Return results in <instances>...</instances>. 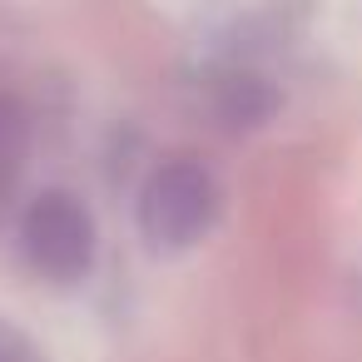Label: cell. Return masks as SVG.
I'll return each mask as SVG.
<instances>
[{
  "label": "cell",
  "mask_w": 362,
  "mask_h": 362,
  "mask_svg": "<svg viewBox=\"0 0 362 362\" xmlns=\"http://www.w3.org/2000/svg\"><path fill=\"white\" fill-rule=\"evenodd\" d=\"M218 218V184L199 159L159 164L139 189V228L154 248H194Z\"/></svg>",
  "instance_id": "cell-1"
},
{
  "label": "cell",
  "mask_w": 362,
  "mask_h": 362,
  "mask_svg": "<svg viewBox=\"0 0 362 362\" xmlns=\"http://www.w3.org/2000/svg\"><path fill=\"white\" fill-rule=\"evenodd\" d=\"M21 248L30 258V268L50 283H75L90 273L95 263V223H90V209L65 194V189H50L40 194L25 218H21Z\"/></svg>",
  "instance_id": "cell-2"
},
{
  "label": "cell",
  "mask_w": 362,
  "mask_h": 362,
  "mask_svg": "<svg viewBox=\"0 0 362 362\" xmlns=\"http://www.w3.org/2000/svg\"><path fill=\"white\" fill-rule=\"evenodd\" d=\"M30 159V119L16 100L0 95V209L16 199V184Z\"/></svg>",
  "instance_id": "cell-3"
}]
</instances>
